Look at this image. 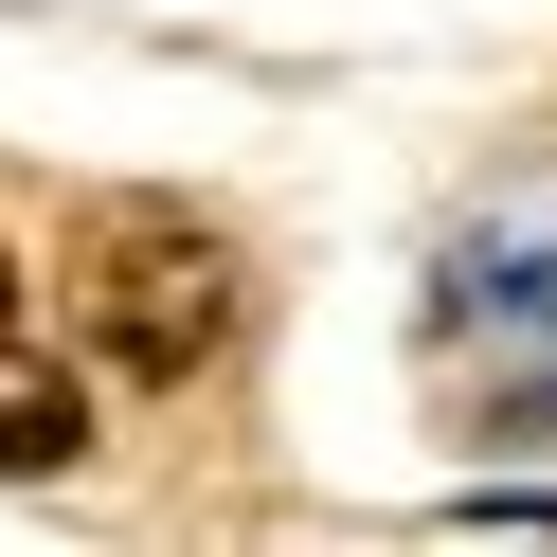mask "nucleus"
I'll return each mask as SVG.
<instances>
[{"mask_svg":"<svg viewBox=\"0 0 557 557\" xmlns=\"http://www.w3.org/2000/svg\"><path fill=\"white\" fill-rule=\"evenodd\" d=\"M73 449H90V396H73V360H37V342L0 324V468H18V485H54Z\"/></svg>","mask_w":557,"mask_h":557,"instance_id":"nucleus-2","label":"nucleus"},{"mask_svg":"<svg viewBox=\"0 0 557 557\" xmlns=\"http://www.w3.org/2000/svg\"><path fill=\"white\" fill-rule=\"evenodd\" d=\"M234 324H252V270H234V234L198 216V198H90L73 216V342L109 377L181 396Z\"/></svg>","mask_w":557,"mask_h":557,"instance_id":"nucleus-1","label":"nucleus"},{"mask_svg":"<svg viewBox=\"0 0 557 557\" xmlns=\"http://www.w3.org/2000/svg\"><path fill=\"white\" fill-rule=\"evenodd\" d=\"M0 288H18V270H0Z\"/></svg>","mask_w":557,"mask_h":557,"instance_id":"nucleus-3","label":"nucleus"}]
</instances>
